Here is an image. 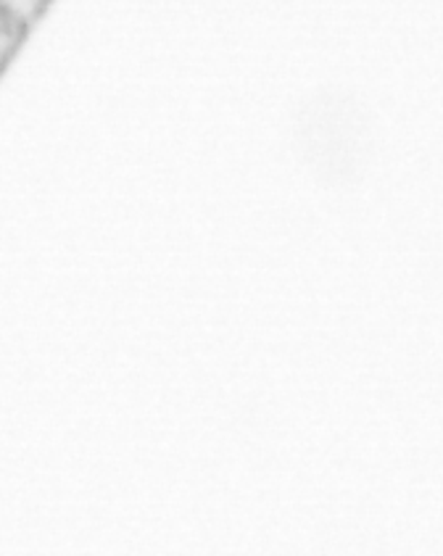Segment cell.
<instances>
[{
	"label": "cell",
	"instance_id": "cell-1",
	"mask_svg": "<svg viewBox=\"0 0 443 556\" xmlns=\"http://www.w3.org/2000/svg\"><path fill=\"white\" fill-rule=\"evenodd\" d=\"M22 35H24L22 24H18L14 16L5 14L3 9H0V72H3L5 61L11 59V53H14L16 42L22 40Z\"/></svg>",
	"mask_w": 443,
	"mask_h": 556
}]
</instances>
